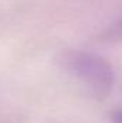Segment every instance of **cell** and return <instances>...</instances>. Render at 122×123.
Segmentation results:
<instances>
[{
    "mask_svg": "<svg viewBox=\"0 0 122 123\" xmlns=\"http://www.w3.org/2000/svg\"><path fill=\"white\" fill-rule=\"evenodd\" d=\"M58 64L96 99H105L114 87V67L99 55L83 50H65L58 57Z\"/></svg>",
    "mask_w": 122,
    "mask_h": 123,
    "instance_id": "obj_1",
    "label": "cell"
},
{
    "mask_svg": "<svg viewBox=\"0 0 122 123\" xmlns=\"http://www.w3.org/2000/svg\"><path fill=\"white\" fill-rule=\"evenodd\" d=\"M99 40L103 43H121L122 42V17L108 26L99 34Z\"/></svg>",
    "mask_w": 122,
    "mask_h": 123,
    "instance_id": "obj_2",
    "label": "cell"
},
{
    "mask_svg": "<svg viewBox=\"0 0 122 123\" xmlns=\"http://www.w3.org/2000/svg\"><path fill=\"white\" fill-rule=\"evenodd\" d=\"M112 123H122V109L114 113V116H112Z\"/></svg>",
    "mask_w": 122,
    "mask_h": 123,
    "instance_id": "obj_3",
    "label": "cell"
}]
</instances>
